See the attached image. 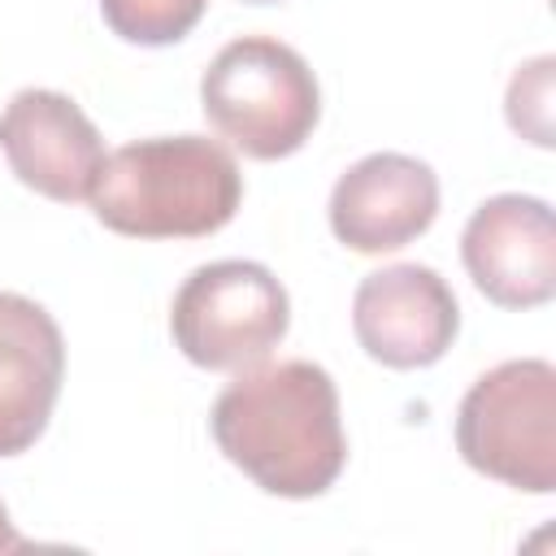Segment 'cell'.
<instances>
[{
    "label": "cell",
    "instance_id": "2",
    "mask_svg": "<svg viewBox=\"0 0 556 556\" xmlns=\"http://www.w3.org/2000/svg\"><path fill=\"white\" fill-rule=\"evenodd\" d=\"M243 200L235 152L208 135H156L104 156L87 195L100 226L126 239H200Z\"/></svg>",
    "mask_w": 556,
    "mask_h": 556
},
{
    "label": "cell",
    "instance_id": "10",
    "mask_svg": "<svg viewBox=\"0 0 556 556\" xmlns=\"http://www.w3.org/2000/svg\"><path fill=\"white\" fill-rule=\"evenodd\" d=\"M65 382L56 317L30 295L0 291V456H22L48 430Z\"/></svg>",
    "mask_w": 556,
    "mask_h": 556
},
{
    "label": "cell",
    "instance_id": "6",
    "mask_svg": "<svg viewBox=\"0 0 556 556\" xmlns=\"http://www.w3.org/2000/svg\"><path fill=\"white\" fill-rule=\"evenodd\" d=\"M352 330L369 361L387 369H426L452 348L460 308L439 269L404 261L361 278L352 295Z\"/></svg>",
    "mask_w": 556,
    "mask_h": 556
},
{
    "label": "cell",
    "instance_id": "4",
    "mask_svg": "<svg viewBox=\"0 0 556 556\" xmlns=\"http://www.w3.org/2000/svg\"><path fill=\"white\" fill-rule=\"evenodd\" d=\"M456 452L513 491H556V365L521 356L486 369L456 408Z\"/></svg>",
    "mask_w": 556,
    "mask_h": 556
},
{
    "label": "cell",
    "instance_id": "12",
    "mask_svg": "<svg viewBox=\"0 0 556 556\" xmlns=\"http://www.w3.org/2000/svg\"><path fill=\"white\" fill-rule=\"evenodd\" d=\"M552 78H556V56H534L517 65V74L508 78V96H504L508 126L539 148L556 143L552 139Z\"/></svg>",
    "mask_w": 556,
    "mask_h": 556
},
{
    "label": "cell",
    "instance_id": "14",
    "mask_svg": "<svg viewBox=\"0 0 556 556\" xmlns=\"http://www.w3.org/2000/svg\"><path fill=\"white\" fill-rule=\"evenodd\" d=\"M248 4H278V0H248Z\"/></svg>",
    "mask_w": 556,
    "mask_h": 556
},
{
    "label": "cell",
    "instance_id": "5",
    "mask_svg": "<svg viewBox=\"0 0 556 556\" xmlns=\"http://www.w3.org/2000/svg\"><path fill=\"white\" fill-rule=\"evenodd\" d=\"M287 287L261 261H208L182 278L169 304V334L200 369H248L287 339Z\"/></svg>",
    "mask_w": 556,
    "mask_h": 556
},
{
    "label": "cell",
    "instance_id": "13",
    "mask_svg": "<svg viewBox=\"0 0 556 556\" xmlns=\"http://www.w3.org/2000/svg\"><path fill=\"white\" fill-rule=\"evenodd\" d=\"M17 547H26V539L13 530V521H9V508L0 504V552H17Z\"/></svg>",
    "mask_w": 556,
    "mask_h": 556
},
{
    "label": "cell",
    "instance_id": "3",
    "mask_svg": "<svg viewBox=\"0 0 556 556\" xmlns=\"http://www.w3.org/2000/svg\"><path fill=\"white\" fill-rule=\"evenodd\" d=\"M200 109L226 148L252 161H282L317 130L321 91L291 43L239 35L200 74Z\"/></svg>",
    "mask_w": 556,
    "mask_h": 556
},
{
    "label": "cell",
    "instance_id": "11",
    "mask_svg": "<svg viewBox=\"0 0 556 556\" xmlns=\"http://www.w3.org/2000/svg\"><path fill=\"white\" fill-rule=\"evenodd\" d=\"M208 0H100L104 26L139 48H169L195 30Z\"/></svg>",
    "mask_w": 556,
    "mask_h": 556
},
{
    "label": "cell",
    "instance_id": "7",
    "mask_svg": "<svg viewBox=\"0 0 556 556\" xmlns=\"http://www.w3.org/2000/svg\"><path fill=\"white\" fill-rule=\"evenodd\" d=\"M473 287L500 308H539L556 295V217L539 195L504 191L473 208L460 230Z\"/></svg>",
    "mask_w": 556,
    "mask_h": 556
},
{
    "label": "cell",
    "instance_id": "1",
    "mask_svg": "<svg viewBox=\"0 0 556 556\" xmlns=\"http://www.w3.org/2000/svg\"><path fill=\"white\" fill-rule=\"evenodd\" d=\"M217 452L261 491L282 500L326 495L348 465L339 387L313 361H261L213 400Z\"/></svg>",
    "mask_w": 556,
    "mask_h": 556
},
{
    "label": "cell",
    "instance_id": "9",
    "mask_svg": "<svg viewBox=\"0 0 556 556\" xmlns=\"http://www.w3.org/2000/svg\"><path fill=\"white\" fill-rule=\"evenodd\" d=\"M439 217V174L408 152H369L330 191V230L361 256H382Z\"/></svg>",
    "mask_w": 556,
    "mask_h": 556
},
{
    "label": "cell",
    "instance_id": "8",
    "mask_svg": "<svg viewBox=\"0 0 556 556\" xmlns=\"http://www.w3.org/2000/svg\"><path fill=\"white\" fill-rule=\"evenodd\" d=\"M0 152L22 187L56 204L87 200L109 156L96 122L78 109V100L52 87H26L4 104Z\"/></svg>",
    "mask_w": 556,
    "mask_h": 556
}]
</instances>
